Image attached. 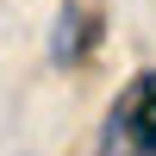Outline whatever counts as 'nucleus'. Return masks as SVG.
<instances>
[{
	"mask_svg": "<svg viewBox=\"0 0 156 156\" xmlns=\"http://www.w3.org/2000/svg\"><path fill=\"white\" fill-rule=\"evenodd\" d=\"M100 156H156V69L131 75L100 119Z\"/></svg>",
	"mask_w": 156,
	"mask_h": 156,
	"instance_id": "obj_1",
	"label": "nucleus"
},
{
	"mask_svg": "<svg viewBox=\"0 0 156 156\" xmlns=\"http://www.w3.org/2000/svg\"><path fill=\"white\" fill-rule=\"evenodd\" d=\"M87 44H94V19H87L75 0H62L56 25H50V62H56V69H75V62L87 56Z\"/></svg>",
	"mask_w": 156,
	"mask_h": 156,
	"instance_id": "obj_2",
	"label": "nucleus"
}]
</instances>
